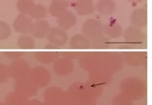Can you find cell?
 <instances>
[{"label": "cell", "mask_w": 152, "mask_h": 105, "mask_svg": "<svg viewBox=\"0 0 152 105\" xmlns=\"http://www.w3.org/2000/svg\"><path fill=\"white\" fill-rule=\"evenodd\" d=\"M121 93L133 100H140L146 95L147 84L138 77H129L120 84Z\"/></svg>", "instance_id": "obj_1"}, {"label": "cell", "mask_w": 152, "mask_h": 105, "mask_svg": "<svg viewBox=\"0 0 152 105\" xmlns=\"http://www.w3.org/2000/svg\"><path fill=\"white\" fill-rule=\"evenodd\" d=\"M102 64L111 74L118 73L124 65L122 55L116 52L104 53L102 57Z\"/></svg>", "instance_id": "obj_2"}, {"label": "cell", "mask_w": 152, "mask_h": 105, "mask_svg": "<svg viewBox=\"0 0 152 105\" xmlns=\"http://www.w3.org/2000/svg\"><path fill=\"white\" fill-rule=\"evenodd\" d=\"M28 77L37 88H45L51 82L50 72L42 66H37L32 68Z\"/></svg>", "instance_id": "obj_3"}, {"label": "cell", "mask_w": 152, "mask_h": 105, "mask_svg": "<svg viewBox=\"0 0 152 105\" xmlns=\"http://www.w3.org/2000/svg\"><path fill=\"white\" fill-rule=\"evenodd\" d=\"M8 74L15 80L28 77L31 70L28 62L23 59L13 60L8 66Z\"/></svg>", "instance_id": "obj_4"}, {"label": "cell", "mask_w": 152, "mask_h": 105, "mask_svg": "<svg viewBox=\"0 0 152 105\" xmlns=\"http://www.w3.org/2000/svg\"><path fill=\"white\" fill-rule=\"evenodd\" d=\"M102 54L97 52H87L81 54L78 58L80 67L85 71L90 72L102 64Z\"/></svg>", "instance_id": "obj_5"}, {"label": "cell", "mask_w": 152, "mask_h": 105, "mask_svg": "<svg viewBox=\"0 0 152 105\" xmlns=\"http://www.w3.org/2000/svg\"><path fill=\"white\" fill-rule=\"evenodd\" d=\"M103 26L102 23L98 19L89 18L82 25V34L91 40L103 34Z\"/></svg>", "instance_id": "obj_6"}, {"label": "cell", "mask_w": 152, "mask_h": 105, "mask_svg": "<svg viewBox=\"0 0 152 105\" xmlns=\"http://www.w3.org/2000/svg\"><path fill=\"white\" fill-rule=\"evenodd\" d=\"M89 79L91 83L103 86L111 82L112 79V74L102 64H101L98 67L91 70L89 73Z\"/></svg>", "instance_id": "obj_7"}, {"label": "cell", "mask_w": 152, "mask_h": 105, "mask_svg": "<svg viewBox=\"0 0 152 105\" xmlns=\"http://www.w3.org/2000/svg\"><path fill=\"white\" fill-rule=\"evenodd\" d=\"M13 88L16 93H18L27 98H31L36 94L37 88L29 79L28 77L15 80L13 84Z\"/></svg>", "instance_id": "obj_8"}, {"label": "cell", "mask_w": 152, "mask_h": 105, "mask_svg": "<svg viewBox=\"0 0 152 105\" xmlns=\"http://www.w3.org/2000/svg\"><path fill=\"white\" fill-rule=\"evenodd\" d=\"M46 37L49 43L57 48L64 46L68 41V34H66L65 30H63L59 27L50 28Z\"/></svg>", "instance_id": "obj_9"}, {"label": "cell", "mask_w": 152, "mask_h": 105, "mask_svg": "<svg viewBox=\"0 0 152 105\" xmlns=\"http://www.w3.org/2000/svg\"><path fill=\"white\" fill-rule=\"evenodd\" d=\"M124 39L129 45L136 47L142 45L145 41V34L139 29L134 26H130L124 32Z\"/></svg>", "instance_id": "obj_10"}, {"label": "cell", "mask_w": 152, "mask_h": 105, "mask_svg": "<svg viewBox=\"0 0 152 105\" xmlns=\"http://www.w3.org/2000/svg\"><path fill=\"white\" fill-rule=\"evenodd\" d=\"M121 55L124 63L130 67H140L147 59V55L145 52H125Z\"/></svg>", "instance_id": "obj_11"}, {"label": "cell", "mask_w": 152, "mask_h": 105, "mask_svg": "<svg viewBox=\"0 0 152 105\" xmlns=\"http://www.w3.org/2000/svg\"><path fill=\"white\" fill-rule=\"evenodd\" d=\"M53 70L57 75L62 77L67 76L74 70V63L72 60L62 57L54 62Z\"/></svg>", "instance_id": "obj_12"}, {"label": "cell", "mask_w": 152, "mask_h": 105, "mask_svg": "<svg viewBox=\"0 0 152 105\" xmlns=\"http://www.w3.org/2000/svg\"><path fill=\"white\" fill-rule=\"evenodd\" d=\"M32 24H33V21H32L31 18L28 17V15L20 13L15 18L12 26H13L15 32L17 33L22 34H28L30 33Z\"/></svg>", "instance_id": "obj_13"}, {"label": "cell", "mask_w": 152, "mask_h": 105, "mask_svg": "<svg viewBox=\"0 0 152 105\" xmlns=\"http://www.w3.org/2000/svg\"><path fill=\"white\" fill-rule=\"evenodd\" d=\"M50 29L49 23L46 20H36V22L33 23L30 33L34 38L41 39L45 38Z\"/></svg>", "instance_id": "obj_14"}, {"label": "cell", "mask_w": 152, "mask_h": 105, "mask_svg": "<svg viewBox=\"0 0 152 105\" xmlns=\"http://www.w3.org/2000/svg\"><path fill=\"white\" fill-rule=\"evenodd\" d=\"M147 9L145 8H138L134 9L131 14V23L136 28H144L147 25Z\"/></svg>", "instance_id": "obj_15"}, {"label": "cell", "mask_w": 152, "mask_h": 105, "mask_svg": "<svg viewBox=\"0 0 152 105\" xmlns=\"http://www.w3.org/2000/svg\"><path fill=\"white\" fill-rule=\"evenodd\" d=\"M77 16L72 11L67 10L58 18V24L63 30H68L73 28L77 23Z\"/></svg>", "instance_id": "obj_16"}, {"label": "cell", "mask_w": 152, "mask_h": 105, "mask_svg": "<svg viewBox=\"0 0 152 105\" xmlns=\"http://www.w3.org/2000/svg\"><path fill=\"white\" fill-rule=\"evenodd\" d=\"M103 34H106L107 38H117L123 34V29L118 23L112 20L103 26Z\"/></svg>", "instance_id": "obj_17"}, {"label": "cell", "mask_w": 152, "mask_h": 105, "mask_svg": "<svg viewBox=\"0 0 152 105\" xmlns=\"http://www.w3.org/2000/svg\"><path fill=\"white\" fill-rule=\"evenodd\" d=\"M68 7L69 4L66 0H52L48 11L52 16L58 18L68 10Z\"/></svg>", "instance_id": "obj_18"}, {"label": "cell", "mask_w": 152, "mask_h": 105, "mask_svg": "<svg viewBox=\"0 0 152 105\" xmlns=\"http://www.w3.org/2000/svg\"><path fill=\"white\" fill-rule=\"evenodd\" d=\"M95 8L103 16H109L115 13L116 4L113 0H99Z\"/></svg>", "instance_id": "obj_19"}, {"label": "cell", "mask_w": 152, "mask_h": 105, "mask_svg": "<svg viewBox=\"0 0 152 105\" xmlns=\"http://www.w3.org/2000/svg\"><path fill=\"white\" fill-rule=\"evenodd\" d=\"M70 47L73 49H88L91 48V41L84 34H75L70 39Z\"/></svg>", "instance_id": "obj_20"}, {"label": "cell", "mask_w": 152, "mask_h": 105, "mask_svg": "<svg viewBox=\"0 0 152 105\" xmlns=\"http://www.w3.org/2000/svg\"><path fill=\"white\" fill-rule=\"evenodd\" d=\"M63 92L64 91L59 87L51 86L45 90V92L43 93V98L47 103L55 105L59 100V98H61Z\"/></svg>", "instance_id": "obj_21"}, {"label": "cell", "mask_w": 152, "mask_h": 105, "mask_svg": "<svg viewBox=\"0 0 152 105\" xmlns=\"http://www.w3.org/2000/svg\"><path fill=\"white\" fill-rule=\"evenodd\" d=\"M76 11L80 16L92 14L95 11L94 2L92 0H79L76 4Z\"/></svg>", "instance_id": "obj_22"}, {"label": "cell", "mask_w": 152, "mask_h": 105, "mask_svg": "<svg viewBox=\"0 0 152 105\" xmlns=\"http://www.w3.org/2000/svg\"><path fill=\"white\" fill-rule=\"evenodd\" d=\"M29 101L28 98L14 91L6 95L4 103L6 105H28Z\"/></svg>", "instance_id": "obj_23"}, {"label": "cell", "mask_w": 152, "mask_h": 105, "mask_svg": "<svg viewBox=\"0 0 152 105\" xmlns=\"http://www.w3.org/2000/svg\"><path fill=\"white\" fill-rule=\"evenodd\" d=\"M60 58V54L58 52H37L35 54V59L42 64H50L54 63Z\"/></svg>", "instance_id": "obj_24"}, {"label": "cell", "mask_w": 152, "mask_h": 105, "mask_svg": "<svg viewBox=\"0 0 152 105\" xmlns=\"http://www.w3.org/2000/svg\"><path fill=\"white\" fill-rule=\"evenodd\" d=\"M17 45L21 49H33L36 48V41L33 36L22 34L18 38Z\"/></svg>", "instance_id": "obj_25"}, {"label": "cell", "mask_w": 152, "mask_h": 105, "mask_svg": "<svg viewBox=\"0 0 152 105\" xmlns=\"http://www.w3.org/2000/svg\"><path fill=\"white\" fill-rule=\"evenodd\" d=\"M91 48L96 49H104L109 48L111 47V39L104 36L103 34L100 35L96 38L91 39Z\"/></svg>", "instance_id": "obj_26"}, {"label": "cell", "mask_w": 152, "mask_h": 105, "mask_svg": "<svg viewBox=\"0 0 152 105\" xmlns=\"http://www.w3.org/2000/svg\"><path fill=\"white\" fill-rule=\"evenodd\" d=\"M69 92L72 93L75 97L80 98V97L84 96V95H88L87 94V87H86V83H82V82H76L70 86Z\"/></svg>", "instance_id": "obj_27"}, {"label": "cell", "mask_w": 152, "mask_h": 105, "mask_svg": "<svg viewBox=\"0 0 152 105\" xmlns=\"http://www.w3.org/2000/svg\"><path fill=\"white\" fill-rule=\"evenodd\" d=\"M47 9L42 4H35L28 13V16L33 19L41 20L47 17Z\"/></svg>", "instance_id": "obj_28"}, {"label": "cell", "mask_w": 152, "mask_h": 105, "mask_svg": "<svg viewBox=\"0 0 152 105\" xmlns=\"http://www.w3.org/2000/svg\"><path fill=\"white\" fill-rule=\"evenodd\" d=\"M34 5L33 0H18L17 2V9L21 14L28 15Z\"/></svg>", "instance_id": "obj_29"}, {"label": "cell", "mask_w": 152, "mask_h": 105, "mask_svg": "<svg viewBox=\"0 0 152 105\" xmlns=\"http://www.w3.org/2000/svg\"><path fill=\"white\" fill-rule=\"evenodd\" d=\"M55 105H77V98L69 91L63 92L61 98Z\"/></svg>", "instance_id": "obj_30"}, {"label": "cell", "mask_w": 152, "mask_h": 105, "mask_svg": "<svg viewBox=\"0 0 152 105\" xmlns=\"http://www.w3.org/2000/svg\"><path fill=\"white\" fill-rule=\"evenodd\" d=\"M86 87H87V94L91 97L96 98L99 95L102 94L103 92V87L98 84H96L94 83H86Z\"/></svg>", "instance_id": "obj_31"}, {"label": "cell", "mask_w": 152, "mask_h": 105, "mask_svg": "<svg viewBox=\"0 0 152 105\" xmlns=\"http://www.w3.org/2000/svg\"><path fill=\"white\" fill-rule=\"evenodd\" d=\"M112 105H133V101L123 93H118L112 99Z\"/></svg>", "instance_id": "obj_32"}, {"label": "cell", "mask_w": 152, "mask_h": 105, "mask_svg": "<svg viewBox=\"0 0 152 105\" xmlns=\"http://www.w3.org/2000/svg\"><path fill=\"white\" fill-rule=\"evenodd\" d=\"M12 34L10 26L6 22L0 21V40H7Z\"/></svg>", "instance_id": "obj_33"}, {"label": "cell", "mask_w": 152, "mask_h": 105, "mask_svg": "<svg viewBox=\"0 0 152 105\" xmlns=\"http://www.w3.org/2000/svg\"><path fill=\"white\" fill-rule=\"evenodd\" d=\"M77 105H97L96 99L90 95H84L77 98Z\"/></svg>", "instance_id": "obj_34"}, {"label": "cell", "mask_w": 152, "mask_h": 105, "mask_svg": "<svg viewBox=\"0 0 152 105\" xmlns=\"http://www.w3.org/2000/svg\"><path fill=\"white\" fill-rule=\"evenodd\" d=\"M9 74H8V66L4 63H0V84L5 83L8 80Z\"/></svg>", "instance_id": "obj_35"}, {"label": "cell", "mask_w": 152, "mask_h": 105, "mask_svg": "<svg viewBox=\"0 0 152 105\" xmlns=\"http://www.w3.org/2000/svg\"><path fill=\"white\" fill-rule=\"evenodd\" d=\"M4 55L8 59L16 60V59H22V57L24 55V53H23V52H4Z\"/></svg>", "instance_id": "obj_36"}, {"label": "cell", "mask_w": 152, "mask_h": 105, "mask_svg": "<svg viewBox=\"0 0 152 105\" xmlns=\"http://www.w3.org/2000/svg\"><path fill=\"white\" fill-rule=\"evenodd\" d=\"M81 54V53H76V52H64L63 54H62V56L65 59H69V60H73V59H78L79 56Z\"/></svg>", "instance_id": "obj_37"}, {"label": "cell", "mask_w": 152, "mask_h": 105, "mask_svg": "<svg viewBox=\"0 0 152 105\" xmlns=\"http://www.w3.org/2000/svg\"><path fill=\"white\" fill-rule=\"evenodd\" d=\"M40 104V102L37 100H32L29 101L28 104V105H39Z\"/></svg>", "instance_id": "obj_38"}, {"label": "cell", "mask_w": 152, "mask_h": 105, "mask_svg": "<svg viewBox=\"0 0 152 105\" xmlns=\"http://www.w3.org/2000/svg\"><path fill=\"white\" fill-rule=\"evenodd\" d=\"M129 3H132V4H139V3H141L145 0H126Z\"/></svg>", "instance_id": "obj_39"}, {"label": "cell", "mask_w": 152, "mask_h": 105, "mask_svg": "<svg viewBox=\"0 0 152 105\" xmlns=\"http://www.w3.org/2000/svg\"><path fill=\"white\" fill-rule=\"evenodd\" d=\"M39 105H53V104H48V103H47V102H44V103H40V104Z\"/></svg>", "instance_id": "obj_40"}, {"label": "cell", "mask_w": 152, "mask_h": 105, "mask_svg": "<svg viewBox=\"0 0 152 105\" xmlns=\"http://www.w3.org/2000/svg\"><path fill=\"white\" fill-rule=\"evenodd\" d=\"M0 105H6V104L4 102H0Z\"/></svg>", "instance_id": "obj_41"}]
</instances>
